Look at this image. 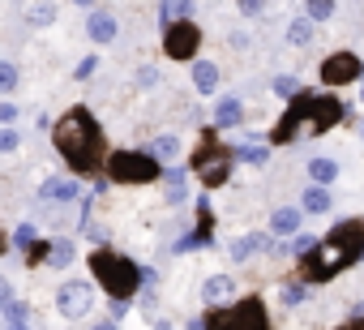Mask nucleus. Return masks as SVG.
<instances>
[{"mask_svg":"<svg viewBox=\"0 0 364 330\" xmlns=\"http://www.w3.org/2000/svg\"><path fill=\"white\" fill-rule=\"evenodd\" d=\"M14 120H18V107H14V103H0V124L14 129Z\"/></svg>","mask_w":364,"mask_h":330,"instance_id":"26","label":"nucleus"},{"mask_svg":"<svg viewBox=\"0 0 364 330\" xmlns=\"http://www.w3.org/2000/svg\"><path fill=\"white\" fill-rule=\"evenodd\" d=\"M296 228H300V211H291V206L274 211V219H270V232H274V236H291Z\"/></svg>","mask_w":364,"mask_h":330,"instance_id":"11","label":"nucleus"},{"mask_svg":"<svg viewBox=\"0 0 364 330\" xmlns=\"http://www.w3.org/2000/svg\"><path fill=\"white\" fill-rule=\"evenodd\" d=\"M39 193H43V202H73V198H77V181L52 176V181H48L43 189H39Z\"/></svg>","mask_w":364,"mask_h":330,"instance_id":"4","label":"nucleus"},{"mask_svg":"<svg viewBox=\"0 0 364 330\" xmlns=\"http://www.w3.org/2000/svg\"><path fill=\"white\" fill-rule=\"evenodd\" d=\"M193 43H198V35H193V26H189V22H180V26H171V31H167V52H171V56H189V52H193Z\"/></svg>","mask_w":364,"mask_h":330,"instance_id":"3","label":"nucleus"},{"mask_svg":"<svg viewBox=\"0 0 364 330\" xmlns=\"http://www.w3.org/2000/svg\"><path fill=\"white\" fill-rule=\"evenodd\" d=\"M5 321H31V304L26 300H5Z\"/></svg>","mask_w":364,"mask_h":330,"instance_id":"18","label":"nucleus"},{"mask_svg":"<svg viewBox=\"0 0 364 330\" xmlns=\"http://www.w3.org/2000/svg\"><path fill=\"white\" fill-rule=\"evenodd\" d=\"M0 90H5V95L18 90V65L14 60H0Z\"/></svg>","mask_w":364,"mask_h":330,"instance_id":"17","label":"nucleus"},{"mask_svg":"<svg viewBox=\"0 0 364 330\" xmlns=\"http://www.w3.org/2000/svg\"><path fill=\"white\" fill-rule=\"evenodd\" d=\"M304 211H309V215H326V211H330V193H326V185L304 189Z\"/></svg>","mask_w":364,"mask_h":330,"instance_id":"12","label":"nucleus"},{"mask_svg":"<svg viewBox=\"0 0 364 330\" xmlns=\"http://www.w3.org/2000/svg\"><path fill=\"white\" fill-rule=\"evenodd\" d=\"M26 22L31 26H52L56 22V5H52V0H39V5L26 9Z\"/></svg>","mask_w":364,"mask_h":330,"instance_id":"13","label":"nucleus"},{"mask_svg":"<svg viewBox=\"0 0 364 330\" xmlns=\"http://www.w3.org/2000/svg\"><path fill=\"white\" fill-rule=\"evenodd\" d=\"M56 309H60L65 317H86V313L95 309V287H90L86 279L65 283V287L56 292Z\"/></svg>","mask_w":364,"mask_h":330,"instance_id":"1","label":"nucleus"},{"mask_svg":"<svg viewBox=\"0 0 364 330\" xmlns=\"http://www.w3.org/2000/svg\"><path fill=\"white\" fill-rule=\"evenodd\" d=\"M309 176H313L317 185H330V181L338 176V163H334V159H313V163H309Z\"/></svg>","mask_w":364,"mask_h":330,"instance_id":"14","label":"nucleus"},{"mask_svg":"<svg viewBox=\"0 0 364 330\" xmlns=\"http://www.w3.org/2000/svg\"><path fill=\"white\" fill-rule=\"evenodd\" d=\"M266 9V0H240V14H249V18H257Z\"/></svg>","mask_w":364,"mask_h":330,"instance_id":"27","label":"nucleus"},{"mask_svg":"<svg viewBox=\"0 0 364 330\" xmlns=\"http://www.w3.org/2000/svg\"><path fill=\"white\" fill-rule=\"evenodd\" d=\"M5 330H31L26 321H5Z\"/></svg>","mask_w":364,"mask_h":330,"instance_id":"30","label":"nucleus"},{"mask_svg":"<svg viewBox=\"0 0 364 330\" xmlns=\"http://www.w3.org/2000/svg\"><path fill=\"white\" fill-rule=\"evenodd\" d=\"M240 159L257 168V163H266V146H245V150H240Z\"/></svg>","mask_w":364,"mask_h":330,"instance_id":"23","label":"nucleus"},{"mask_svg":"<svg viewBox=\"0 0 364 330\" xmlns=\"http://www.w3.org/2000/svg\"><path fill=\"white\" fill-rule=\"evenodd\" d=\"M304 292H309L304 283H287V287H283V304H300V300H304Z\"/></svg>","mask_w":364,"mask_h":330,"instance_id":"22","label":"nucleus"},{"mask_svg":"<svg viewBox=\"0 0 364 330\" xmlns=\"http://www.w3.org/2000/svg\"><path fill=\"white\" fill-rule=\"evenodd\" d=\"M90 73H95V56H90V60H82V65H77V78H90Z\"/></svg>","mask_w":364,"mask_h":330,"instance_id":"29","label":"nucleus"},{"mask_svg":"<svg viewBox=\"0 0 364 330\" xmlns=\"http://www.w3.org/2000/svg\"><path fill=\"white\" fill-rule=\"evenodd\" d=\"M262 249H270V236H240V240H232V257L236 262H245V257H253Z\"/></svg>","mask_w":364,"mask_h":330,"instance_id":"10","label":"nucleus"},{"mask_svg":"<svg viewBox=\"0 0 364 330\" xmlns=\"http://www.w3.org/2000/svg\"><path fill=\"white\" fill-rule=\"evenodd\" d=\"M309 39H313V22H309V18H296V22L287 26V43H296V48H304Z\"/></svg>","mask_w":364,"mask_h":330,"instance_id":"15","label":"nucleus"},{"mask_svg":"<svg viewBox=\"0 0 364 330\" xmlns=\"http://www.w3.org/2000/svg\"><path fill=\"white\" fill-rule=\"evenodd\" d=\"M274 90H279L283 99H291V95L300 90V82H296V78H274Z\"/></svg>","mask_w":364,"mask_h":330,"instance_id":"24","label":"nucleus"},{"mask_svg":"<svg viewBox=\"0 0 364 330\" xmlns=\"http://www.w3.org/2000/svg\"><path fill=\"white\" fill-rule=\"evenodd\" d=\"M77 5H90V0H77Z\"/></svg>","mask_w":364,"mask_h":330,"instance_id":"32","label":"nucleus"},{"mask_svg":"<svg viewBox=\"0 0 364 330\" xmlns=\"http://www.w3.org/2000/svg\"><path fill=\"white\" fill-rule=\"evenodd\" d=\"M0 150H5V154L18 150V133H14V129H0Z\"/></svg>","mask_w":364,"mask_h":330,"instance_id":"25","label":"nucleus"},{"mask_svg":"<svg viewBox=\"0 0 364 330\" xmlns=\"http://www.w3.org/2000/svg\"><path fill=\"white\" fill-rule=\"evenodd\" d=\"M86 31H90L95 43H112V39H116V18H107V14H90Z\"/></svg>","mask_w":364,"mask_h":330,"instance_id":"7","label":"nucleus"},{"mask_svg":"<svg viewBox=\"0 0 364 330\" xmlns=\"http://www.w3.org/2000/svg\"><path fill=\"white\" fill-rule=\"evenodd\" d=\"M334 14V0H309V18L313 22H321V18H330Z\"/></svg>","mask_w":364,"mask_h":330,"instance_id":"20","label":"nucleus"},{"mask_svg":"<svg viewBox=\"0 0 364 330\" xmlns=\"http://www.w3.org/2000/svg\"><path fill=\"white\" fill-rule=\"evenodd\" d=\"M232 292H236V283H232L228 275H210V279L202 283V300H206V304H228Z\"/></svg>","mask_w":364,"mask_h":330,"instance_id":"2","label":"nucleus"},{"mask_svg":"<svg viewBox=\"0 0 364 330\" xmlns=\"http://www.w3.org/2000/svg\"><path fill=\"white\" fill-rule=\"evenodd\" d=\"M95 330H116V321H103V326H95Z\"/></svg>","mask_w":364,"mask_h":330,"instance_id":"31","label":"nucleus"},{"mask_svg":"<svg viewBox=\"0 0 364 330\" xmlns=\"http://www.w3.org/2000/svg\"><path fill=\"white\" fill-rule=\"evenodd\" d=\"M193 86H198L202 95H215V90H219V69H215L210 60H198V65H193Z\"/></svg>","mask_w":364,"mask_h":330,"instance_id":"8","label":"nucleus"},{"mask_svg":"<svg viewBox=\"0 0 364 330\" xmlns=\"http://www.w3.org/2000/svg\"><path fill=\"white\" fill-rule=\"evenodd\" d=\"M193 18V0H163V22L167 26H180Z\"/></svg>","mask_w":364,"mask_h":330,"instance_id":"9","label":"nucleus"},{"mask_svg":"<svg viewBox=\"0 0 364 330\" xmlns=\"http://www.w3.org/2000/svg\"><path fill=\"white\" fill-rule=\"evenodd\" d=\"M321 73H326V82L334 86V82H347V78H355V73H360V60H351V56H334V60H330Z\"/></svg>","mask_w":364,"mask_h":330,"instance_id":"5","label":"nucleus"},{"mask_svg":"<svg viewBox=\"0 0 364 330\" xmlns=\"http://www.w3.org/2000/svg\"><path fill=\"white\" fill-rule=\"evenodd\" d=\"M14 245H18V249H31V245H35V228H31V223H22V228L14 232Z\"/></svg>","mask_w":364,"mask_h":330,"instance_id":"21","label":"nucleus"},{"mask_svg":"<svg viewBox=\"0 0 364 330\" xmlns=\"http://www.w3.org/2000/svg\"><path fill=\"white\" fill-rule=\"evenodd\" d=\"M137 82H141V90H150V86L159 82V73H154V69H137Z\"/></svg>","mask_w":364,"mask_h":330,"instance_id":"28","label":"nucleus"},{"mask_svg":"<svg viewBox=\"0 0 364 330\" xmlns=\"http://www.w3.org/2000/svg\"><path fill=\"white\" fill-rule=\"evenodd\" d=\"M240 116H245V103H240V95H232V99H223V103L215 107V124H219V129H232V124H240Z\"/></svg>","mask_w":364,"mask_h":330,"instance_id":"6","label":"nucleus"},{"mask_svg":"<svg viewBox=\"0 0 364 330\" xmlns=\"http://www.w3.org/2000/svg\"><path fill=\"white\" fill-rule=\"evenodd\" d=\"M150 154H154V159H176V154H180V142H176L171 133H163V137L150 142Z\"/></svg>","mask_w":364,"mask_h":330,"instance_id":"16","label":"nucleus"},{"mask_svg":"<svg viewBox=\"0 0 364 330\" xmlns=\"http://www.w3.org/2000/svg\"><path fill=\"white\" fill-rule=\"evenodd\" d=\"M69 262H73V245H69V240H56V245H52L48 266H69Z\"/></svg>","mask_w":364,"mask_h":330,"instance_id":"19","label":"nucleus"},{"mask_svg":"<svg viewBox=\"0 0 364 330\" xmlns=\"http://www.w3.org/2000/svg\"><path fill=\"white\" fill-rule=\"evenodd\" d=\"M360 133H364V129H360Z\"/></svg>","mask_w":364,"mask_h":330,"instance_id":"33","label":"nucleus"}]
</instances>
